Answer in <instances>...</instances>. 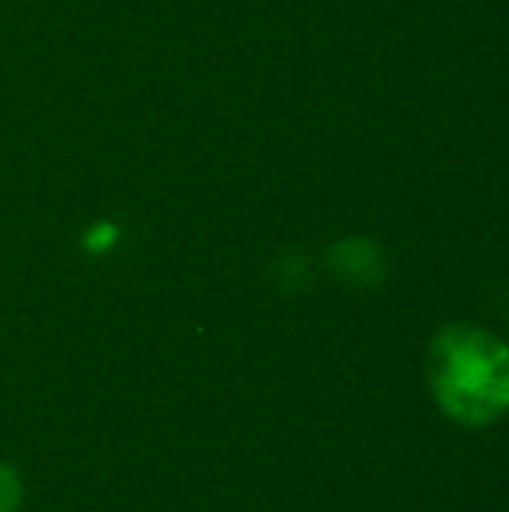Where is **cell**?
Listing matches in <instances>:
<instances>
[{"label":"cell","mask_w":509,"mask_h":512,"mask_svg":"<svg viewBox=\"0 0 509 512\" xmlns=\"http://www.w3.org/2000/svg\"><path fill=\"white\" fill-rule=\"evenodd\" d=\"M426 378L447 420L486 429L509 411V342L477 324H447L429 342Z\"/></svg>","instance_id":"cell-1"},{"label":"cell","mask_w":509,"mask_h":512,"mask_svg":"<svg viewBox=\"0 0 509 512\" xmlns=\"http://www.w3.org/2000/svg\"><path fill=\"white\" fill-rule=\"evenodd\" d=\"M327 270L351 288H378L387 279V255L372 237H342L327 246Z\"/></svg>","instance_id":"cell-2"},{"label":"cell","mask_w":509,"mask_h":512,"mask_svg":"<svg viewBox=\"0 0 509 512\" xmlns=\"http://www.w3.org/2000/svg\"><path fill=\"white\" fill-rule=\"evenodd\" d=\"M120 225L117 222H111V219H96L93 225H87L84 228V234H81V249L87 252V255H93V258H102V255H108L117 243H120Z\"/></svg>","instance_id":"cell-3"},{"label":"cell","mask_w":509,"mask_h":512,"mask_svg":"<svg viewBox=\"0 0 509 512\" xmlns=\"http://www.w3.org/2000/svg\"><path fill=\"white\" fill-rule=\"evenodd\" d=\"M24 498V486L15 468L0 462V512H18Z\"/></svg>","instance_id":"cell-4"},{"label":"cell","mask_w":509,"mask_h":512,"mask_svg":"<svg viewBox=\"0 0 509 512\" xmlns=\"http://www.w3.org/2000/svg\"><path fill=\"white\" fill-rule=\"evenodd\" d=\"M279 270L285 273V285H291V288H297L300 282H306V276H309V267H306V258L300 255V252H288L282 261H279Z\"/></svg>","instance_id":"cell-5"}]
</instances>
